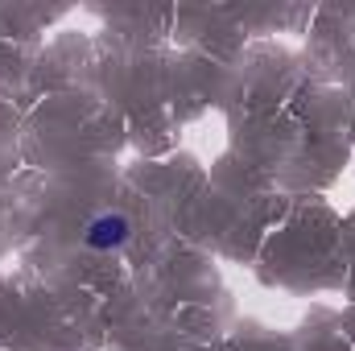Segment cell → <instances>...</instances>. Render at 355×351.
<instances>
[{
	"label": "cell",
	"mask_w": 355,
	"mask_h": 351,
	"mask_svg": "<svg viewBox=\"0 0 355 351\" xmlns=\"http://www.w3.org/2000/svg\"><path fill=\"white\" fill-rule=\"evenodd\" d=\"M83 240H87L91 248H99V252L120 248V244L128 240V219H124V215H99V219H91L87 223Z\"/></svg>",
	"instance_id": "1"
}]
</instances>
